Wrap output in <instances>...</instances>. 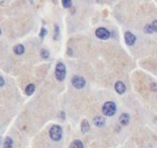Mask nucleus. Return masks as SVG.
<instances>
[{
    "label": "nucleus",
    "mask_w": 157,
    "mask_h": 148,
    "mask_svg": "<svg viewBox=\"0 0 157 148\" xmlns=\"http://www.w3.org/2000/svg\"><path fill=\"white\" fill-rule=\"evenodd\" d=\"M58 116L61 117V119L64 120H65V117H66V114H65L64 111H60V112H59V114H58Z\"/></svg>",
    "instance_id": "4be33fe9"
},
{
    "label": "nucleus",
    "mask_w": 157,
    "mask_h": 148,
    "mask_svg": "<svg viewBox=\"0 0 157 148\" xmlns=\"http://www.w3.org/2000/svg\"><path fill=\"white\" fill-rule=\"evenodd\" d=\"M143 31H144V33L147 34H151L153 33V29H152V27H151V24H146V25L144 26Z\"/></svg>",
    "instance_id": "f3484780"
},
{
    "label": "nucleus",
    "mask_w": 157,
    "mask_h": 148,
    "mask_svg": "<svg viewBox=\"0 0 157 148\" xmlns=\"http://www.w3.org/2000/svg\"><path fill=\"white\" fill-rule=\"evenodd\" d=\"M40 55H41V57L43 58H44V59H47L48 58H49V52L46 50V49H42L41 50V53H40Z\"/></svg>",
    "instance_id": "dca6fc26"
},
{
    "label": "nucleus",
    "mask_w": 157,
    "mask_h": 148,
    "mask_svg": "<svg viewBox=\"0 0 157 148\" xmlns=\"http://www.w3.org/2000/svg\"><path fill=\"white\" fill-rule=\"evenodd\" d=\"M130 117L128 113H122L119 117V122H120L121 125L123 126H127L130 123Z\"/></svg>",
    "instance_id": "6e6552de"
},
{
    "label": "nucleus",
    "mask_w": 157,
    "mask_h": 148,
    "mask_svg": "<svg viewBox=\"0 0 157 148\" xmlns=\"http://www.w3.org/2000/svg\"><path fill=\"white\" fill-rule=\"evenodd\" d=\"M4 84H5V80L3 79V77L0 76V87H2Z\"/></svg>",
    "instance_id": "5701e85b"
},
{
    "label": "nucleus",
    "mask_w": 157,
    "mask_h": 148,
    "mask_svg": "<svg viewBox=\"0 0 157 148\" xmlns=\"http://www.w3.org/2000/svg\"><path fill=\"white\" fill-rule=\"evenodd\" d=\"M49 136L51 140H53L54 142L60 141L63 136V130L61 126L57 125V124H55V125L52 126L49 130Z\"/></svg>",
    "instance_id": "f257e3e1"
},
{
    "label": "nucleus",
    "mask_w": 157,
    "mask_h": 148,
    "mask_svg": "<svg viewBox=\"0 0 157 148\" xmlns=\"http://www.w3.org/2000/svg\"><path fill=\"white\" fill-rule=\"evenodd\" d=\"M46 34H47V30H46V28H43H43L41 29V31H40V34H39L40 38L43 40V39L46 36Z\"/></svg>",
    "instance_id": "6ab92c4d"
},
{
    "label": "nucleus",
    "mask_w": 157,
    "mask_h": 148,
    "mask_svg": "<svg viewBox=\"0 0 157 148\" xmlns=\"http://www.w3.org/2000/svg\"><path fill=\"white\" fill-rule=\"evenodd\" d=\"M66 75H67L66 66L64 65V63H62V62H58L56 66V69H55L56 79L59 82H63L66 78Z\"/></svg>",
    "instance_id": "7ed1b4c3"
},
{
    "label": "nucleus",
    "mask_w": 157,
    "mask_h": 148,
    "mask_svg": "<svg viewBox=\"0 0 157 148\" xmlns=\"http://www.w3.org/2000/svg\"><path fill=\"white\" fill-rule=\"evenodd\" d=\"M13 51H14L15 54H16V55H22V54H23L24 51H25V47H24L23 44H17V45L14 46Z\"/></svg>",
    "instance_id": "9d476101"
},
{
    "label": "nucleus",
    "mask_w": 157,
    "mask_h": 148,
    "mask_svg": "<svg viewBox=\"0 0 157 148\" xmlns=\"http://www.w3.org/2000/svg\"><path fill=\"white\" fill-rule=\"evenodd\" d=\"M62 5H63V7H65V9H69V7H71V5H72V2L70 1V0H63Z\"/></svg>",
    "instance_id": "a211bd4d"
},
{
    "label": "nucleus",
    "mask_w": 157,
    "mask_h": 148,
    "mask_svg": "<svg viewBox=\"0 0 157 148\" xmlns=\"http://www.w3.org/2000/svg\"><path fill=\"white\" fill-rule=\"evenodd\" d=\"M0 34H1V29H0Z\"/></svg>",
    "instance_id": "393cba45"
},
{
    "label": "nucleus",
    "mask_w": 157,
    "mask_h": 148,
    "mask_svg": "<svg viewBox=\"0 0 157 148\" xmlns=\"http://www.w3.org/2000/svg\"><path fill=\"white\" fill-rule=\"evenodd\" d=\"M124 38H125V42L128 45H133L136 43L137 37L134 35L131 32H126L124 34Z\"/></svg>",
    "instance_id": "423d86ee"
},
{
    "label": "nucleus",
    "mask_w": 157,
    "mask_h": 148,
    "mask_svg": "<svg viewBox=\"0 0 157 148\" xmlns=\"http://www.w3.org/2000/svg\"><path fill=\"white\" fill-rule=\"evenodd\" d=\"M71 83H72V85L76 89H82V88L85 87L86 81H85V79H84L83 77L75 75V76H73V78H72Z\"/></svg>",
    "instance_id": "20e7f679"
},
{
    "label": "nucleus",
    "mask_w": 157,
    "mask_h": 148,
    "mask_svg": "<svg viewBox=\"0 0 157 148\" xmlns=\"http://www.w3.org/2000/svg\"><path fill=\"white\" fill-rule=\"evenodd\" d=\"M34 91H35V85L33 84V83L28 84L26 86V88H25V93L27 96H32L34 93Z\"/></svg>",
    "instance_id": "f8f14e48"
},
{
    "label": "nucleus",
    "mask_w": 157,
    "mask_h": 148,
    "mask_svg": "<svg viewBox=\"0 0 157 148\" xmlns=\"http://www.w3.org/2000/svg\"><path fill=\"white\" fill-rule=\"evenodd\" d=\"M72 54H73L72 49H71V48H69V49H68V55H69V56H71Z\"/></svg>",
    "instance_id": "b1692460"
},
{
    "label": "nucleus",
    "mask_w": 157,
    "mask_h": 148,
    "mask_svg": "<svg viewBox=\"0 0 157 148\" xmlns=\"http://www.w3.org/2000/svg\"><path fill=\"white\" fill-rule=\"evenodd\" d=\"M69 148H84V145L80 140H75L70 144Z\"/></svg>",
    "instance_id": "ddd939ff"
},
{
    "label": "nucleus",
    "mask_w": 157,
    "mask_h": 148,
    "mask_svg": "<svg viewBox=\"0 0 157 148\" xmlns=\"http://www.w3.org/2000/svg\"><path fill=\"white\" fill-rule=\"evenodd\" d=\"M4 148H13V140L10 137H7L5 139Z\"/></svg>",
    "instance_id": "4468645a"
},
{
    "label": "nucleus",
    "mask_w": 157,
    "mask_h": 148,
    "mask_svg": "<svg viewBox=\"0 0 157 148\" xmlns=\"http://www.w3.org/2000/svg\"><path fill=\"white\" fill-rule=\"evenodd\" d=\"M80 130L82 131V133H86V132H88L90 131V123L87 120H83L81 121Z\"/></svg>",
    "instance_id": "9b49d317"
},
{
    "label": "nucleus",
    "mask_w": 157,
    "mask_h": 148,
    "mask_svg": "<svg viewBox=\"0 0 157 148\" xmlns=\"http://www.w3.org/2000/svg\"><path fill=\"white\" fill-rule=\"evenodd\" d=\"M95 35L96 37L100 39V40H107L110 38V32L104 27H100L98 29H96L95 31Z\"/></svg>",
    "instance_id": "39448f33"
},
{
    "label": "nucleus",
    "mask_w": 157,
    "mask_h": 148,
    "mask_svg": "<svg viewBox=\"0 0 157 148\" xmlns=\"http://www.w3.org/2000/svg\"><path fill=\"white\" fill-rule=\"evenodd\" d=\"M59 34H60V30L57 24H55V34H54V40L57 41L59 39Z\"/></svg>",
    "instance_id": "2eb2a0df"
},
{
    "label": "nucleus",
    "mask_w": 157,
    "mask_h": 148,
    "mask_svg": "<svg viewBox=\"0 0 157 148\" xmlns=\"http://www.w3.org/2000/svg\"><path fill=\"white\" fill-rule=\"evenodd\" d=\"M126 85L123 82L121 81H118L115 83V90L117 93L119 95H123V93L126 92Z\"/></svg>",
    "instance_id": "0eeeda50"
},
{
    "label": "nucleus",
    "mask_w": 157,
    "mask_h": 148,
    "mask_svg": "<svg viewBox=\"0 0 157 148\" xmlns=\"http://www.w3.org/2000/svg\"><path fill=\"white\" fill-rule=\"evenodd\" d=\"M103 114L106 117H112L114 116L116 112V105L113 101H107L103 104L102 108Z\"/></svg>",
    "instance_id": "f03ea898"
},
{
    "label": "nucleus",
    "mask_w": 157,
    "mask_h": 148,
    "mask_svg": "<svg viewBox=\"0 0 157 148\" xmlns=\"http://www.w3.org/2000/svg\"><path fill=\"white\" fill-rule=\"evenodd\" d=\"M0 141H1V138H0Z\"/></svg>",
    "instance_id": "a878e982"
},
{
    "label": "nucleus",
    "mask_w": 157,
    "mask_h": 148,
    "mask_svg": "<svg viewBox=\"0 0 157 148\" xmlns=\"http://www.w3.org/2000/svg\"><path fill=\"white\" fill-rule=\"evenodd\" d=\"M93 121L96 127H103L104 124H106V119L101 116H96L95 118H93Z\"/></svg>",
    "instance_id": "1a4fd4ad"
},
{
    "label": "nucleus",
    "mask_w": 157,
    "mask_h": 148,
    "mask_svg": "<svg viewBox=\"0 0 157 148\" xmlns=\"http://www.w3.org/2000/svg\"><path fill=\"white\" fill-rule=\"evenodd\" d=\"M151 27L153 29V33H157V20H154L152 23H151Z\"/></svg>",
    "instance_id": "aec40b11"
},
{
    "label": "nucleus",
    "mask_w": 157,
    "mask_h": 148,
    "mask_svg": "<svg viewBox=\"0 0 157 148\" xmlns=\"http://www.w3.org/2000/svg\"><path fill=\"white\" fill-rule=\"evenodd\" d=\"M151 90L153 92H157V83L156 82L151 83Z\"/></svg>",
    "instance_id": "412c9836"
}]
</instances>
